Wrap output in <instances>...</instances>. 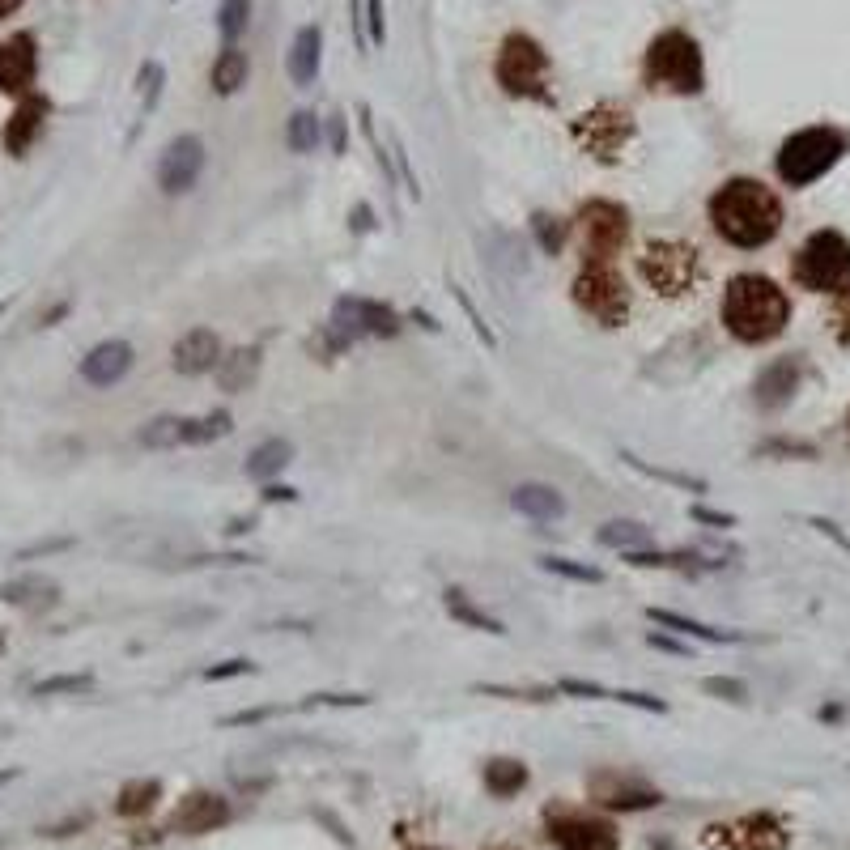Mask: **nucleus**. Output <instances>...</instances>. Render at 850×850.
Masks as SVG:
<instances>
[{"label":"nucleus","instance_id":"1","mask_svg":"<svg viewBox=\"0 0 850 850\" xmlns=\"http://www.w3.org/2000/svg\"><path fill=\"white\" fill-rule=\"evenodd\" d=\"M782 221H787V209H782V196L774 187H765L761 179H727L719 192L710 196V226L723 243L740 247V251H757L770 247L782 234Z\"/></svg>","mask_w":850,"mask_h":850},{"label":"nucleus","instance_id":"2","mask_svg":"<svg viewBox=\"0 0 850 850\" xmlns=\"http://www.w3.org/2000/svg\"><path fill=\"white\" fill-rule=\"evenodd\" d=\"M723 328L740 340V345H770L787 332L791 323V298L778 281L761 277V272H740L723 289Z\"/></svg>","mask_w":850,"mask_h":850},{"label":"nucleus","instance_id":"3","mask_svg":"<svg viewBox=\"0 0 850 850\" xmlns=\"http://www.w3.org/2000/svg\"><path fill=\"white\" fill-rule=\"evenodd\" d=\"M642 81L663 94H702L706 90V60L693 34L685 30H663L646 47Z\"/></svg>","mask_w":850,"mask_h":850},{"label":"nucleus","instance_id":"4","mask_svg":"<svg viewBox=\"0 0 850 850\" xmlns=\"http://www.w3.org/2000/svg\"><path fill=\"white\" fill-rule=\"evenodd\" d=\"M791 281L812 294H850V238L842 230H812L791 255Z\"/></svg>","mask_w":850,"mask_h":850},{"label":"nucleus","instance_id":"5","mask_svg":"<svg viewBox=\"0 0 850 850\" xmlns=\"http://www.w3.org/2000/svg\"><path fill=\"white\" fill-rule=\"evenodd\" d=\"M493 77L510 98H527V102H553V85H549V51H544L532 34L510 30L502 47H498V64H493Z\"/></svg>","mask_w":850,"mask_h":850},{"label":"nucleus","instance_id":"6","mask_svg":"<svg viewBox=\"0 0 850 850\" xmlns=\"http://www.w3.org/2000/svg\"><path fill=\"white\" fill-rule=\"evenodd\" d=\"M642 281L663 298H685L702 285V251L685 238H651L638 255Z\"/></svg>","mask_w":850,"mask_h":850},{"label":"nucleus","instance_id":"7","mask_svg":"<svg viewBox=\"0 0 850 850\" xmlns=\"http://www.w3.org/2000/svg\"><path fill=\"white\" fill-rule=\"evenodd\" d=\"M846 153V136L833 128H804L782 141L778 149V179L787 187H808L821 175H829Z\"/></svg>","mask_w":850,"mask_h":850},{"label":"nucleus","instance_id":"8","mask_svg":"<svg viewBox=\"0 0 850 850\" xmlns=\"http://www.w3.org/2000/svg\"><path fill=\"white\" fill-rule=\"evenodd\" d=\"M400 328L404 323L387 302L357 298V294L336 298L332 315H328L332 349H349V345H357V340H391V336H400Z\"/></svg>","mask_w":850,"mask_h":850},{"label":"nucleus","instance_id":"9","mask_svg":"<svg viewBox=\"0 0 850 850\" xmlns=\"http://www.w3.org/2000/svg\"><path fill=\"white\" fill-rule=\"evenodd\" d=\"M574 141L583 153H591L595 162H617L621 153L634 145L638 124H634V111L621 107V102H595L591 111H583L574 119Z\"/></svg>","mask_w":850,"mask_h":850},{"label":"nucleus","instance_id":"10","mask_svg":"<svg viewBox=\"0 0 850 850\" xmlns=\"http://www.w3.org/2000/svg\"><path fill=\"white\" fill-rule=\"evenodd\" d=\"M578 247L583 264H612L629 243V213L617 200H587L578 209Z\"/></svg>","mask_w":850,"mask_h":850},{"label":"nucleus","instance_id":"11","mask_svg":"<svg viewBox=\"0 0 850 850\" xmlns=\"http://www.w3.org/2000/svg\"><path fill=\"white\" fill-rule=\"evenodd\" d=\"M574 302L600 328H621L629 319V285L612 264H583L574 277Z\"/></svg>","mask_w":850,"mask_h":850},{"label":"nucleus","instance_id":"12","mask_svg":"<svg viewBox=\"0 0 850 850\" xmlns=\"http://www.w3.org/2000/svg\"><path fill=\"white\" fill-rule=\"evenodd\" d=\"M234 430V417L226 408H213L204 417H153L136 442L149 451H175V447H204V442H217Z\"/></svg>","mask_w":850,"mask_h":850},{"label":"nucleus","instance_id":"13","mask_svg":"<svg viewBox=\"0 0 850 850\" xmlns=\"http://www.w3.org/2000/svg\"><path fill=\"white\" fill-rule=\"evenodd\" d=\"M702 842L710 850H787L791 829L774 812H748V816H736V821L706 825Z\"/></svg>","mask_w":850,"mask_h":850},{"label":"nucleus","instance_id":"14","mask_svg":"<svg viewBox=\"0 0 850 850\" xmlns=\"http://www.w3.org/2000/svg\"><path fill=\"white\" fill-rule=\"evenodd\" d=\"M544 838L557 850H617L621 838L612 821L574 812V808H549L544 812Z\"/></svg>","mask_w":850,"mask_h":850},{"label":"nucleus","instance_id":"15","mask_svg":"<svg viewBox=\"0 0 850 850\" xmlns=\"http://www.w3.org/2000/svg\"><path fill=\"white\" fill-rule=\"evenodd\" d=\"M587 795L608 812H646V808L663 804L659 787H651V782H642V778L617 774V770H595L587 778Z\"/></svg>","mask_w":850,"mask_h":850},{"label":"nucleus","instance_id":"16","mask_svg":"<svg viewBox=\"0 0 850 850\" xmlns=\"http://www.w3.org/2000/svg\"><path fill=\"white\" fill-rule=\"evenodd\" d=\"M204 162H209V153H204V141L200 136H179V141H170L162 162H158V187L166 196H183L192 192L204 175Z\"/></svg>","mask_w":850,"mask_h":850},{"label":"nucleus","instance_id":"17","mask_svg":"<svg viewBox=\"0 0 850 850\" xmlns=\"http://www.w3.org/2000/svg\"><path fill=\"white\" fill-rule=\"evenodd\" d=\"M39 77V43L30 30H17L0 43V90L5 94H30Z\"/></svg>","mask_w":850,"mask_h":850},{"label":"nucleus","instance_id":"18","mask_svg":"<svg viewBox=\"0 0 850 850\" xmlns=\"http://www.w3.org/2000/svg\"><path fill=\"white\" fill-rule=\"evenodd\" d=\"M799 379H804V362L791 353V357H778V362H770L761 374H757V383H753V396H757V408H765V413H778V408H787L795 400V391H799Z\"/></svg>","mask_w":850,"mask_h":850},{"label":"nucleus","instance_id":"19","mask_svg":"<svg viewBox=\"0 0 850 850\" xmlns=\"http://www.w3.org/2000/svg\"><path fill=\"white\" fill-rule=\"evenodd\" d=\"M132 362H136V353L128 340H102V345H94L81 357V379L90 387H115L132 370Z\"/></svg>","mask_w":850,"mask_h":850},{"label":"nucleus","instance_id":"20","mask_svg":"<svg viewBox=\"0 0 850 850\" xmlns=\"http://www.w3.org/2000/svg\"><path fill=\"white\" fill-rule=\"evenodd\" d=\"M226 821H230V804H226V799L213 795V791H192L175 808V816H170V829L192 838V833H213L217 825H226Z\"/></svg>","mask_w":850,"mask_h":850},{"label":"nucleus","instance_id":"21","mask_svg":"<svg viewBox=\"0 0 850 850\" xmlns=\"http://www.w3.org/2000/svg\"><path fill=\"white\" fill-rule=\"evenodd\" d=\"M170 362H175L179 374H209L221 366V340L213 328H192L175 340V349H170Z\"/></svg>","mask_w":850,"mask_h":850},{"label":"nucleus","instance_id":"22","mask_svg":"<svg viewBox=\"0 0 850 850\" xmlns=\"http://www.w3.org/2000/svg\"><path fill=\"white\" fill-rule=\"evenodd\" d=\"M43 119H47V98L30 94V98L17 102V111L5 124V149L13 153V158H26V149L39 141V132H43Z\"/></svg>","mask_w":850,"mask_h":850},{"label":"nucleus","instance_id":"23","mask_svg":"<svg viewBox=\"0 0 850 850\" xmlns=\"http://www.w3.org/2000/svg\"><path fill=\"white\" fill-rule=\"evenodd\" d=\"M510 506H515L523 519H532V523H553V519L566 515V498H561V489L544 485V481L515 485V493H510Z\"/></svg>","mask_w":850,"mask_h":850},{"label":"nucleus","instance_id":"24","mask_svg":"<svg viewBox=\"0 0 850 850\" xmlns=\"http://www.w3.org/2000/svg\"><path fill=\"white\" fill-rule=\"evenodd\" d=\"M0 600L22 608V612H47V608L60 604V587L51 583L47 574H22V578H13V583L0 587Z\"/></svg>","mask_w":850,"mask_h":850},{"label":"nucleus","instance_id":"25","mask_svg":"<svg viewBox=\"0 0 850 850\" xmlns=\"http://www.w3.org/2000/svg\"><path fill=\"white\" fill-rule=\"evenodd\" d=\"M319 64H323V30L319 26H302L289 43V81L294 85H315L319 77Z\"/></svg>","mask_w":850,"mask_h":850},{"label":"nucleus","instance_id":"26","mask_svg":"<svg viewBox=\"0 0 850 850\" xmlns=\"http://www.w3.org/2000/svg\"><path fill=\"white\" fill-rule=\"evenodd\" d=\"M481 251H485V264L493 272H502L506 281H515L527 272V251L519 243V234H510V230H489L481 238Z\"/></svg>","mask_w":850,"mask_h":850},{"label":"nucleus","instance_id":"27","mask_svg":"<svg viewBox=\"0 0 850 850\" xmlns=\"http://www.w3.org/2000/svg\"><path fill=\"white\" fill-rule=\"evenodd\" d=\"M646 617H651L655 625L676 629V634H689L697 642H710V646L748 642V634H740V629H714V625H702V621H693V617H680V612H672V608H646Z\"/></svg>","mask_w":850,"mask_h":850},{"label":"nucleus","instance_id":"28","mask_svg":"<svg viewBox=\"0 0 850 850\" xmlns=\"http://www.w3.org/2000/svg\"><path fill=\"white\" fill-rule=\"evenodd\" d=\"M442 608H447L451 617L459 625H468V629H481V634H493V638L506 634V625L493 617V612H485L481 604H472V595L464 587H447V591H442Z\"/></svg>","mask_w":850,"mask_h":850},{"label":"nucleus","instance_id":"29","mask_svg":"<svg viewBox=\"0 0 850 850\" xmlns=\"http://www.w3.org/2000/svg\"><path fill=\"white\" fill-rule=\"evenodd\" d=\"M595 540H600L604 549H617L621 557L625 553H638V549H655L651 527L638 523V519H608L600 532H595Z\"/></svg>","mask_w":850,"mask_h":850},{"label":"nucleus","instance_id":"30","mask_svg":"<svg viewBox=\"0 0 850 850\" xmlns=\"http://www.w3.org/2000/svg\"><path fill=\"white\" fill-rule=\"evenodd\" d=\"M289 459H294V442H289V438H264L260 447L247 455V476L268 485L272 476H281L289 468Z\"/></svg>","mask_w":850,"mask_h":850},{"label":"nucleus","instance_id":"31","mask_svg":"<svg viewBox=\"0 0 850 850\" xmlns=\"http://www.w3.org/2000/svg\"><path fill=\"white\" fill-rule=\"evenodd\" d=\"M247 77H251V60H247V51H238V47H226V51H221V56L213 60V73H209L213 90H217L221 98H230V94L243 90Z\"/></svg>","mask_w":850,"mask_h":850},{"label":"nucleus","instance_id":"32","mask_svg":"<svg viewBox=\"0 0 850 850\" xmlns=\"http://www.w3.org/2000/svg\"><path fill=\"white\" fill-rule=\"evenodd\" d=\"M523 787H527V765L523 761H515V757H493V761H485V791L489 795L506 799V795H519Z\"/></svg>","mask_w":850,"mask_h":850},{"label":"nucleus","instance_id":"33","mask_svg":"<svg viewBox=\"0 0 850 850\" xmlns=\"http://www.w3.org/2000/svg\"><path fill=\"white\" fill-rule=\"evenodd\" d=\"M158 799H162V782L158 778H132V782H124V791H119L115 812L119 816H145Z\"/></svg>","mask_w":850,"mask_h":850},{"label":"nucleus","instance_id":"34","mask_svg":"<svg viewBox=\"0 0 850 850\" xmlns=\"http://www.w3.org/2000/svg\"><path fill=\"white\" fill-rule=\"evenodd\" d=\"M621 464H625V468H634V472H642V476H651V481L672 485V489H685V493H706V481H702V476L672 472V468H655V464H646V459H642V455H634V451H621Z\"/></svg>","mask_w":850,"mask_h":850},{"label":"nucleus","instance_id":"35","mask_svg":"<svg viewBox=\"0 0 850 850\" xmlns=\"http://www.w3.org/2000/svg\"><path fill=\"white\" fill-rule=\"evenodd\" d=\"M255 366H260V349H234L230 357H221L217 379L226 391H243L255 379Z\"/></svg>","mask_w":850,"mask_h":850},{"label":"nucleus","instance_id":"36","mask_svg":"<svg viewBox=\"0 0 850 850\" xmlns=\"http://www.w3.org/2000/svg\"><path fill=\"white\" fill-rule=\"evenodd\" d=\"M319 136H323V128H319V115L315 111H294V115H289V124H285L289 153H315Z\"/></svg>","mask_w":850,"mask_h":850},{"label":"nucleus","instance_id":"37","mask_svg":"<svg viewBox=\"0 0 850 850\" xmlns=\"http://www.w3.org/2000/svg\"><path fill=\"white\" fill-rule=\"evenodd\" d=\"M532 234H536V247H540L544 255H557L561 247H566L570 221H561L557 213H544V209H536V213H532Z\"/></svg>","mask_w":850,"mask_h":850},{"label":"nucleus","instance_id":"38","mask_svg":"<svg viewBox=\"0 0 850 850\" xmlns=\"http://www.w3.org/2000/svg\"><path fill=\"white\" fill-rule=\"evenodd\" d=\"M540 570H549L557 578H570V583H604V570L600 566H587V561H574V557H540Z\"/></svg>","mask_w":850,"mask_h":850},{"label":"nucleus","instance_id":"39","mask_svg":"<svg viewBox=\"0 0 850 850\" xmlns=\"http://www.w3.org/2000/svg\"><path fill=\"white\" fill-rule=\"evenodd\" d=\"M247 22H251V0H221L217 30H221V39H226V47H234V39L247 30Z\"/></svg>","mask_w":850,"mask_h":850},{"label":"nucleus","instance_id":"40","mask_svg":"<svg viewBox=\"0 0 850 850\" xmlns=\"http://www.w3.org/2000/svg\"><path fill=\"white\" fill-rule=\"evenodd\" d=\"M451 298L459 302V311H464V319L472 323L476 340H485V349H498V336H493V328H489V323H485V315L476 311V302L468 298V289H464V285H451Z\"/></svg>","mask_w":850,"mask_h":850},{"label":"nucleus","instance_id":"41","mask_svg":"<svg viewBox=\"0 0 850 850\" xmlns=\"http://www.w3.org/2000/svg\"><path fill=\"white\" fill-rule=\"evenodd\" d=\"M94 689V676L90 672H68V676H47L34 685V697H56V693H85Z\"/></svg>","mask_w":850,"mask_h":850},{"label":"nucleus","instance_id":"42","mask_svg":"<svg viewBox=\"0 0 850 850\" xmlns=\"http://www.w3.org/2000/svg\"><path fill=\"white\" fill-rule=\"evenodd\" d=\"M472 693L510 697V702H553L557 697V689H510V685H472Z\"/></svg>","mask_w":850,"mask_h":850},{"label":"nucleus","instance_id":"43","mask_svg":"<svg viewBox=\"0 0 850 850\" xmlns=\"http://www.w3.org/2000/svg\"><path fill=\"white\" fill-rule=\"evenodd\" d=\"M702 689L710 697H723V702H748V685H744V680H736V676H706Z\"/></svg>","mask_w":850,"mask_h":850},{"label":"nucleus","instance_id":"44","mask_svg":"<svg viewBox=\"0 0 850 850\" xmlns=\"http://www.w3.org/2000/svg\"><path fill=\"white\" fill-rule=\"evenodd\" d=\"M608 702H621V706H634V710H646V714H668V702L663 697H651V693H634V689H612Z\"/></svg>","mask_w":850,"mask_h":850},{"label":"nucleus","instance_id":"45","mask_svg":"<svg viewBox=\"0 0 850 850\" xmlns=\"http://www.w3.org/2000/svg\"><path fill=\"white\" fill-rule=\"evenodd\" d=\"M162 81H166L162 64L145 60V68H141V102H145V111H153V102H158V94H162Z\"/></svg>","mask_w":850,"mask_h":850},{"label":"nucleus","instance_id":"46","mask_svg":"<svg viewBox=\"0 0 850 850\" xmlns=\"http://www.w3.org/2000/svg\"><path fill=\"white\" fill-rule=\"evenodd\" d=\"M366 43H370V47H383V43H387V13H383V0H366Z\"/></svg>","mask_w":850,"mask_h":850},{"label":"nucleus","instance_id":"47","mask_svg":"<svg viewBox=\"0 0 850 850\" xmlns=\"http://www.w3.org/2000/svg\"><path fill=\"white\" fill-rule=\"evenodd\" d=\"M255 672V663L251 659H226V663H213V668H204L200 680H234V676H251Z\"/></svg>","mask_w":850,"mask_h":850},{"label":"nucleus","instance_id":"48","mask_svg":"<svg viewBox=\"0 0 850 850\" xmlns=\"http://www.w3.org/2000/svg\"><path fill=\"white\" fill-rule=\"evenodd\" d=\"M557 689L561 693H574V697H591V702H608V697H612V689L595 685V680H574V676H566Z\"/></svg>","mask_w":850,"mask_h":850},{"label":"nucleus","instance_id":"49","mask_svg":"<svg viewBox=\"0 0 850 850\" xmlns=\"http://www.w3.org/2000/svg\"><path fill=\"white\" fill-rule=\"evenodd\" d=\"M761 455H799V459H812L816 447L812 442H787V438H774V442H765Z\"/></svg>","mask_w":850,"mask_h":850},{"label":"nucleus","instance_id":"50","mask_svg":"<svg viewBox=\"0 0 850 850\" xmlns=\"http://www.w3.org/2000/svg\"><path fill=\"white\" fill-rule=\"evenodd\" d=\"M829 323H833V336H838L842 345L850 349V294L838 298V306H833V319H829Z\"/></svg>","mask_w":850,"mask_h":850},{"label":"nucleus","instance_id":"51","mask_svg":"<svg viewBox=\"0 0 850 850\" xmlns=\"http://www.w3.org/2000/svg\"><path fill=\"white\" fill-rule=\"evenodd\" d=\"M689 519L706 523V527H736V515H727V510H710V506H689Z\"/></svg>","mask_w":850,"mask_h":850},{"label":"nucleus","instance_id":"52","mask_svg":"<svg viewBox=\"0 0 850 850\" xmlns=\"http://www.w3.org/2000/svg\"><path fill=\"white\" fill-rule=\"evenodd\" d=\"M808 527H816V532H821V536H829V540H833V544H838V549H842V553H850V536H846V532H842V527H838V523H833V519H821V515H808Z\"/></svg>","mask_w":850,"mask_h":850},{"label":"nucleus","instance_id":"53","mask_svg":"<svg viewBox=\"0 0 850 850\" xmlns=\"http://www.w3.org/2000/svg\"><path fill=\"white\" fill-rule=\"evenodd\" d=\"M328 145H332V153L340 158V153H349V136H345V115H332L328 119Z\"/></svg>","mask_w":850,"mask_h":850},{"label":"nucleus","instance_id":"54","mask_svg":"<svg viewBox=\"0 0 850 850\" xmlns=\"http://www.w3.org/2000/svg\"><path fill=\"white\" fill-rule=\"evenodd\" d=\"M646 642L655 646V651H672V655H689V646H680L672 638H663V634H646Z\"/></svg>","mask_w":850,"mask_h":850},{"label":"nucleus","instance_id":"55","mask_svg":"<svg viewBox=\"0 0 850 850\" xmlns=\"http://www.w3.org/2000/svg\"><path fill=\"white\" fill-rule=\"evenodd\" d=\"M370 226H374V213H370V204H357V209H353V230H357V234H366Z\"/></svg>","mask_w":850,"mask_h":850},{"label":"nucleus","instance_id":"56","mask_svg":"<svg viewBox=\"0 0 850 850\" xmlns=\"http://www.w3.org/2000/svg\"><path fill=\"white\" fill-rule=\"evenodd\" d=\"M294 498H298V493L285 489V485H268L264 489V502H294Z\"/></svg>","mask_w":850,"mask_h":850},{"label":"nucleus","instance_id":"57","mask_svg":"<svg viewBox=\"0 0 850 850\" xmlns=\"http://www.w3.org/2000/svg\"><path fill=\"white\" fill-rule=\"evenodd\" d=\"M821 719L825 723H838L842 719V706H821Z\"/></svg>","mask_w":850,"mask_h":850},{"label":"nucleus","instance_id":"58","mask_svg":"<svg viewBox=\"0 0 850 850\" xmlns=\"http://www.w3.org/2000/svg\"><path fill=\"white\" fill-rule=\"evenodd\" d=\"M22 9V0H0V17H9V13H17Z\"/></svg>","mask_w":850,"mask_h":850},{"label":"nucleus","instance_id":"59","mask_svg":"<svg viewBox=\"0 0 850 850\" xmlns=\"http://www.w3.org/2000/svg\"><path fill=\"white\" fill-rule=\"evenodd\" d=\"M13 778H17V770H5V774H0V787H5V782H13Z\"/></svg>","mask_w":850,"mask_h":850},{"label":"nucleus","instance_id":"60","mask_svg":"<svg viewBox=\"0 0 850 850\" xmlns=\"http://www.w3.org/2000/svg\"><path fill=\"white\" fill-rule=\"evenodd\" d=\"M485 850H519V846H510V842H498V846H485Z\"/></svg>","mask_w":850,"mask_h":850},{"label":"nucleus","instance_id":"61","mask_svg":"<svg viewBox=\"0 0 850 850\" xmlns=\"http://www.w3.org/2000/svg\"><path fill=\"white\" fill-rule=\"evenodd\" d=\"M846 447H850V413H846Z\"/></svg>","mask_w":850,"mask_h":850},{"label":"nucleus","instance_id":"62","mask_svg":"<svg viewBox=\"0 0 850 850\" xmlns=\"http://www.w3.org/2000/svg\"><path fill=\"white\" fill-rule=\"evenodd\" d=\"M5 311H9V302H0V315H5Z\"/></svg>","mask_w":850,"mask_h":850},{"label":"nucleus","instance_id":"63","mask_svg":"<svg viewBox=\"0 0 850 850\" xmlns=\"http://www.w3.org/2000/svg\"><path fill=\"white\" fill-rule=\"evenodd\" d=\"M421 850H434V846H421Z\"/></svg>","mask_w":850,"mask_h":850}]
</instances>
